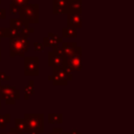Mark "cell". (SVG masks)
Masks as SVG:
<instances>
[{"label": "cell", "instance_id": "6da1fadb", "mask_svg": "<svg viewBox=\"0 0 134 134\" xmlns=\"http://www.w3.org/2000/svg\"><path fill=\"white\" fill-rule=\"evenodd\" d=\"M39 4L38 3H28L25 6L20 7L19 18L25 20L28 24H38L39 23Z\"/></svg>", "mask_w": 134, "mask_h": 134}, {"label": "cell", "instance_id": "7a4b0ae2", "mask_svg": "<svg viewBox=\"0 0 134 134\" xmlns=\"http://www.w3.org/2000/svg\"><path fill=\"white\" fill-rule=\"evenodd\" d=\"M29 41L27 38H16L9 39V57H22L24 58L25 53L28 51Z\"/></svg>", "mask_w": 134, "mask_h": 134}, {"label": "cell", "instance_id": "3957f363", "mask_svg": "<svg viewBox=\"0 0 134 134\" xmlns=\"http://www.w3.org/2000/svg\"><path fill=\"white\" fill-rule=\"evenodd\" d=\"M24 120L26 121V133L40 134L43 132V114H25Z\"/></svg>", "mask_w": 134, "mask_h": 134}, {"label": "cell", "instance_id": "277c9868", "mask_svg": "<svg viewBox=\"0 0 134 134\" xmlns=\"http://www.w3.org/2000/svg\"><path fill=\"white\" fill-rule=\"evenodd\" d=\"M48 80L53 83V85H67L69 81L72 80V74L68 73L62 66L52 67V74L48 76Z\"/></svg>", "mask_w": 134, "mask_h": 134}, {"label": "cell", "instance_id": "5b68a950", "mask_svg": "<svg viewBox=\"0 0 134 134\" xmlns=\"http://www.w3.org/2000/svg\"><path fill=\"white\" fill-rule=\"evenodd\" d=\"M20 98V91L8 85H0V99L5 100L7 105H14Z\"/></svg>", "mask_w": 134, "mask_h": 134}, {"label": "cell", "instance_id": "8992f818", "mask_svg": "<svg viewBox=\"0 0 134 134\" xmlns=\"http://www.w3.org/2000/svg\"><path fill=\"white\" fill-rule=\"evenodd\" d=\"M24 75H39V57H24Z\"/></svg>", "mask_w": 134, "mask_h": 134}, {"label": "cell", "instance_id": "52a82bcc", "mask_svg": "<svg viewBox=\"0 0 134 134\" xmlns=\"http://www.w3.org/2000/svg\"><path fill=\"white\" fill-rule=\"evenodd\" d=\"M64 58L63 50L61 46H58L53 48L52 50H49L47 53V64L49 67H54V66H61L62 61Z\"/></svg>", "mask_w": 134, "mask_h": 134}, {"label": "cell", "instance_id": "ba28073f", "mask_svg": "<svg viewBox=\"0 0 134 134\" xmlns=\"http://www.w3.org/2000/svg\"><path fill=\"white\" fill-rule=\"evenodd\" d=\"M66 59L73 70H76V71L81 70L82 69V47L77 46L73 51V53Z\"/></svg>", "mask_w": 134, "mask_h": 134}, {"label": "cell", "instance_id": "9c48e42d", "mask_svg": "<svg viewBox=\"0 0 134 134\" xmlns=\"http://www.w3.org/2000/svg\"><path fill=\"white\" fill-rule=\"evenodd\" d=\"M63 42V38L62 37H59L57 36L55 34H52V32H48V35L46 37L43 38V43L42 45L44 47H50V48H55L59 46L60 43Z\"/></svg>", "mask_w": 134, "mask_h": 134}, {"label": "cell", "instance_id": "30bf717a", "mask_svg": "<svg viewBox=\"0 0 134 134\" xmlns=\"http://www.w3.org/2000/svg\"><path fill=\"white\" fill-rule=\"evenodd\" d=\"M81 15L82 14V0H74L67 5L66 15Z\"/></svg>", "mask_w": 134, "mask_h": 134}, {"label": "cell", "instance_id": "8fae6325", "mask_svg": "<svg viewBox=\"0 0 134 134\" xmlns=\"http://www.w3.org/2000/svg\"><path fill=\"white\" fill-rule=\"evenodd\" d=\"M67 2L65 0L52 1V13L53 14H66L67 13Z\"/></svg>", "mask_w": 134, "mask_h": 134}, {"label": "cell", "instance_id": "7c38bea8", "mask_svg": "<svg viewBox=\"0 0 134 134\" xmlns=\"http://www.w3.org/2000/svg\"><path fill=\"white\" fill-rule=\"evenodd\" d=\"M77 47V44L76 42H62V50H63V53H64V58H68L70 57L73 51L75 50V48Z\"/></svg>", "mask_w": 134, "mask_h": 134}, {"label": "cell", "instance_id": "4fadbf2b", "mask_svg": "<svg viewBox=\"0 0 134 134\" xmlns=\"http://www.w3.org/2000/svg\"><path fill=\"white\" fill-rule=\"evenodd\" d=\"M67 25L72 26L74 28H81L82 27V17L81 15H67Z\"/></svg>", "mask_w": 134, "mask_h": 134}, {"label": "cell", "instance_id": "5bb4252c", "mask_svg": "<svg viewBox=\"0 0 134 134\" xmlns=\"http://www.w3.org/2000/svg\"><path fill=\"white\" fill-rule=\"evenodd\" d=\"M9 26L15 27L18 30H22V29H25V28L29 27V24L21 18H10L9 19Z\"/></svg>", "mask_w": 134, "mask_h": 134}, {"label": "cell", "instance_id": "9a60e30c", "mask_svg": "<svg viewBox=\"0 0 134 134\" xmlns=\"http://www.w3.org/2000/svg\"><path fill=\"white\" fill-rule=\"evenodd\" d=\"M77 29L72 26H66L62 29V38H76Z\"/></svg>", "mask_w": 134, "mask_h": 134}, {"label": "cell", "instance_id": "2e32d148", "mask_svg": "<svg viewBox=\"0 0 134 134\" xmlns=\"http://www.w3.org/2000/svg\"><path fill=\"white\" fill-rule=\"evenodd\" d=\"M34 94H35V82L32 80H30L28 82V84L24 87V98L28 99Z\"/></svg>", "mask_w": 134, "mask_h": 134}, {"label": "cell", "instance_id": "e0dca14e", "mask_svg": "<svg viewBox=\"0 0 134 134\" xmlns=\"http://www.w3.org/2000/svg\"><path fill=\"white\" fill-rule=\"evenodd\" d=\"M63 120V115L62 114H58V113H51L48 114V122L49 124H61Z\"/></svg>", "mask_w": 134, "mask_h": 134}, {"label": "cell", "instance_id": "ac0fdd59", "mask_svg": "<svg viewBox=\"0 0 134 134\" xmlns=\"http://www.w3.org/2000/svg\"><path fill=\"white\" fill-rule=\"evenodd\" d=\"M15 124H16V130L20 131V132H24L26 131V121L24 120V118H16L15 120Z\"/></svg>", "mask_w": 134, "mask_h": 134}, {"label": "cell", "instance_id": "d6986e66", "mask_svg": "<svg viewBox=\"0 0 134 134\" xmlns=\"http://www.w3.org/2000/svg\"><path fill=\"white\" fill-rule=\"evenodd\" d=\"M9 120H10V114L0 115V128H4L7 124H9Z\"/></svg>", "mask_w": 134, "mask_h": 134}, {"label": "cell", "instance_id": "ffe728a7", "mask_svg": "<svg viewBox=\"0 0 134 134\" xmlns=\"http://www.w3.org/2000/svg\"><path fill=\"white\" fill-rule=\"evenodd\" d=\"M10 3L19 6V7H22V6H25L29 3V0H10Z\"/></svg>", "mask_w": 134, "mask_h": 134}, {"label": "cell", "instance_id": "44dd1931", "mask_svg": "<svg viewBox=\"0 0 134 134\" xmlns=\"http://www.w3.org/2000/svg\"><path fill=\"white\" fill-rule=\"evenodd\" d=\"M0 38H8V27H0Z\"/></svg>", "mask_w": 134, "mask_h": 134}, {"label": "cell", "instance_id": "7402d4cb", "mask_svg": "<svg viewBox=\"0 0 134 134\" xmlns=\"http://www.w3.org/2000/svg\"><path fill=\"white\" fill-rule=\"evenodd\" d=\"M19 9H20V7H19V6L15 5V4H13V3H10V4H9V12H10V14L16 15V14H18V13H19Z\"/></svg>", "mask_w": 134, "mask_h": 134}, {"label": "cell", "instance_id": "603a6c76", "mask_svg": "<svg viewBox=\"0 0 134 134\" xmlns=\"http://www.w3.org/2000/svg\"><path fill=\"white\" fill-rule=\"evenodd\" d=\"M9 80H10V76L7 73H5L3 71H0V85H1L2 81H9Z\"/></svg>", "mask_w": 134, "mask_h": 134}, {"label": "cell", "instance_id": "cb8c5ba5", "mask_svg": "<svg viewBox=\"0 0 134 134\" xmlns=\"http://www.w3.org/2000/svg\"><path fill=\"white\" fill-rule=\"evenodd\" d=\"M34 48H35L36 51H43L44 50V46L40 42H35L34 43Z\"/></svg>", "mask_w": 134, "mask_h": 134}, {"label": "cell", "instance_id": "d4e9b609", "mask_svg": "<svg viewBox=\"0 0 134 134\" xmlns=\"http://www.w3.org/2000/svg\"><path fill=\"white\" fill-rule=\"evenodd\" d=\"M1 134H23V132H20V131L16 130V129L12 128V129H10V131H9L8 133H1Z\"/></svg>", "mask_w": 134, "mask_h": 134}, {"label": "cell", "instance_id": "484cf974", "mask_svg": "<svg viewBox=\"0 0 134 134\" xmlns=\"http://www.w3.org/2000/svg\"><path fill=\"white\" fill-rule=\"evenodd\" d=\"M6 17V10L4 8H0V19H5Z\"/></svg>", "mask_w": 134, "mask_h": 134}, {"label": "cell", "instance_id": "4316f807", "mask_svg": "<svg viewBox=\"0 0 134 134\" xmlns=\"http://www.w3.org/2000/svg\"><path fill=\"white\" fill-rule=\"evenodd\" d=\"M67 134H81V133H77V131H76V130H73L71 133H67Z\"/></svg>", "mask_w": 134, "mask_h": 134}, {"label": "cell", "instance_id": "83f0119b", "mask_svg": "<svg viewBox=\"0 0 134 134\" xmlns=\"http://www.w3.org/2000/svg\"><path fill=\"white\" fill-rule=\"evenodd\" d=\"M48 134H67V133H54V132H49Z\"/></svg>", "mask_w": 134, "mask_h": 134}, {"label": "cell", "instance_id": "f1b7e54d", "mask_svg": "<svg viewBox=\"0 0 134 134\" xmlns=\"http://www.w3.org/2000/svg\"><path fill=\"white\" fill-rule=\"evenodd\" d=\"M65 1H66L67 4H68V3H70V2H72V1H74V0H65Z\"/></svg>", "mask_w": 134, "mask_h": 134}, {"label": "cell", "instance_id": "f546056e", "mask_svg": "<svg viewBox=\"0 0 134 134\" xmlns=\"http://www.w3.org/2000/svg\"><path fill=\"white\" fill-rule=\"evenodd\" d=\"M0 61H1V48H0Z\"/></svg>", "mask_w": 134, "mask_h": 134}, {"label": "cell", "instance_id": "4dcf8cb0", "mask_svg": "<svg viewBox=\"0 0 134 134\" xmlns=\"http://www.w3.org/2000/svg\"><path fill=\"white\" fill-rule=\"evenodd\" d=\"M0 108H1V100H0Z\"/></svg>", "mask_w": 134, "mask_h": 134}, {"label": "cell", "instance_id": "1f68e13d", "mask_svg": "<svg viewBox=\"0 0 134 134\" xmlns=\"http://www.w3.org/2000/svg\"><path fill=\"white\" fill-rule=\"evenodd\" d=\"M0 42H1V38H0Z\"/></svg>", "mask_w": 134, "mask_h": 134}, {"label": "cell", "instance_id": "d6a6232c", "mask_svg": "<svg viewBox=\"0 0 134 134\" xmlns=\"http://www.w3.org/2000/svg\"><path fill=\"white\" fill-rule=\"evenodd\" d=\"M52 1H55V0H52Z\"/></svg>", "mask_w": 134, "mask_h": 134}, {"label": "cell", "instance_id": "836d02e7", "mask_svg": "<svg viewBox=\"0 0 134 134\" xmlns=\"http://www.w3.org/2000/svg\"><path fill=\"white\" fill-rule=\"evenodd\" d=\"M0 3H1V0H0Z\"/></svg>", "mask_w": 134, "mask_h": 134}]
</instances>
